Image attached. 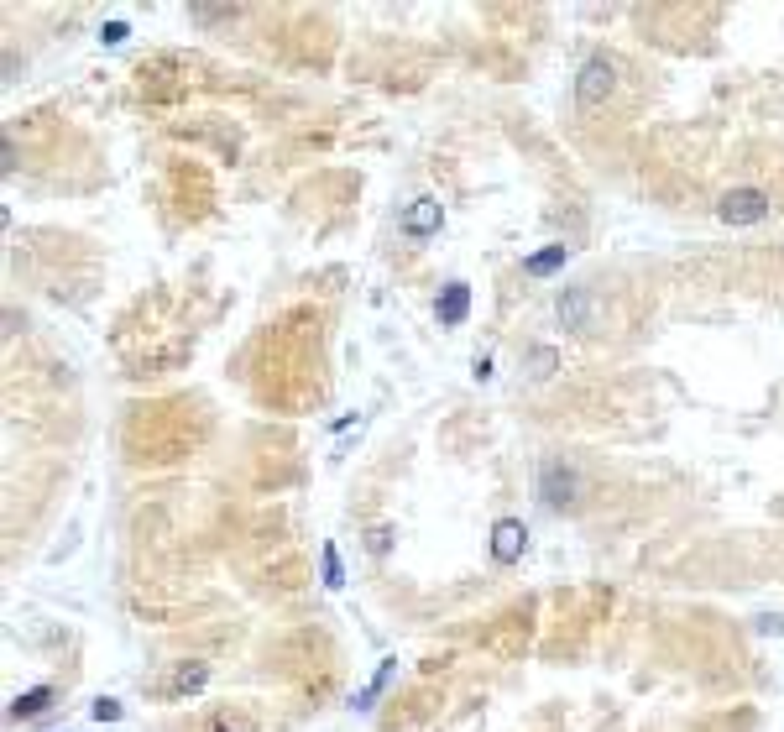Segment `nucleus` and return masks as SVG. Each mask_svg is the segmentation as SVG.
<instances>
[{
  "mask_svg": "<svg viewBox=\"0 0 784 732\" xmlns=\"http://www.w3.org/2000/svg\"><path fill=\"white\" fill-rule=\"evenodd\" d=\"M534 492H539V502H544L549 513H565V508L581 502L586 482H581V471H575L565 455H544L539 471H534Z\"/></svg>",
  "mask_w": 784,
  "mask_h": 732,
  "instance_id": "obj_1",
  "label": "nucleus"
},
{
  "mask_svg": "<svg viewBox=\"0 0 784 732\" xmlns=\"http://www.w3.org/2000/svg\"><path fill=\"white\" fill-rule=\"evenodd\" d=\"M617 89V58L612 53H591L581 68H575V105L596 110Z\"/></svg>",
  "mask_w": 784,
  "mask_h": 732,
  "instance_id": "obj_2",
  "label": "nucleus"
},
{
  "mask_svg": "<svg viewBox=\"0 0 784 732\" xmlns=\"http://www.w3.org/2000/svg\"><path fill=\"white\" fill-rule=\"evenodd\" d=\"M555 314H560V325L575 330V335H596V330H602V299H596V288H560Z\"/></svg>",
  "mask_w": 784,
  "mask_h": 732,
  "instance_id": "obj_3",
  "label": "nucleus"
},
{
  "mask_svg": "<svg viewBox=\"0 0 784 732\" xmlns=\"http://www.w3.org/2000/svg\"><path fill=\"white\" fill-rule=\"evenodd\" d=\"M774 210V199L764 189H732L717 199V220L722 225H758V220H769Z\"/></svg>",
  "mask_w": 784,
  "mask_h": 732,
  "instance_id": "obj_4",
  "label": "nucleus"
},
{
  "mask_svg": "<svg viewBox=\"0 0 784 732\" xmlns=\"http://www.w3.org/2000/svg\"><path fill=\"white\" fill-rule=\"evenodd\" d=\"M204 685H210V665H204V659H183V665H173V675L157 685V696L183 701V696H199Z\"/></svg>",
  "mask_w": 784,
  "mask_h": 732,
  "instance_id": "obj_5",
  "label": "nucleus"
},
{
  "mask_svg": "<svg viewBox=\"0 0 784 732\" xmlns=\"http://www.w3.org/2000/svg\"><path fill=\"white\" fill-rule=\"evenodd\" d=\"M523 549H528L523 518H497V523H492V560H497V565H518Z\"/></svg>",
  "mask_w": 784,
  "mask_h": 732,
  "instance_id": "obj_6",
  "label": "nucleus"
},
{
  "mask_svg": "<svg viewBox=\"0 0 784 732\" xmlns=\"http://www.w3.org/2000/svg\"><path fill=\"white\" fill-rule=\"evenodd\" d=\"M440 225H445V210H440V199H429V194L413 199L408 210H403V236L408 241H429Z\"/></svg>",
  "mask_w": 784,
  "mask_h": 732,
  "instance_id": "obj_7",
  "label": "nucleus"
},
{
  "mask_svg": "<svg viewBox=\"0 0 784 732\" xmlns=\"http://www.w3.org/2000/svg\"><path fill=\"white\" fill-rule=\"evenodd\" d=\"M466 314H471V283H445L440 299H434V319L445 330H455V325H466Z\"/></svg>",
  "mask_w": 784,
  "mask_h": 732,
  "instance_id": "obj_8",
  "label": "nucleus"
},
{
  "mask_svg": "<svg viewBox=\"0 0 784 732\" xmlns=\"http://www.w3.org/2000/svg\"><path fill=\"white\" fill-rule=\"evenodd\" d=\"M570 262V246L565 241H555V246H544V251H534V257L523 262V272L528 278H555V272Z\"/></svg>",
  "mask_w": 784,
  "mask_h": 732,
  "instance_id": "obj_9",
  "label": "nucleus"
},
{
  "mask_svg": "<svg viewBox=\"0 0 784 732\" xmlns=\"http://www.w3.org/2000/svg\"><path fill=\"white\" fill-rule=\"evenodd\" d=\"M53 706V685H32V691H21L16 701H11V722H32V717H42Z\"/></svg>",
  "mask_w": 784,
  "mask_h": 732,
  "instance_id": "obj_10",
  "label": "nucleus"
},
{
  "mask_svg": "<svg viewBox=\"0 0 784 732\" xmlns=\"http://www.w3.org/2000/svg\"><path fill=\"white\" fill-rule=\"evenodd\" d=\"M204 732H262L257 717L246 712V706H220V712L204 722Z\"/></svg>",
  "mask_w": 784,
  "mask_h": 732,
  "instance_id": "obj_11",
  "label": "nucleus"
},
{
  "mask_svg": "<svg viewBox=\"0 0 784 732\" xmlns=\"http://www.w3.org/2000/svg\"><path fill=\"white\" fill-rule=\"evenodd\" d=\"M523 372H528V382H555L560 351L555 346H534V351H528V361H523Z\"/></svg>",
  "mask_w": 784,
  "mask_h": 732,
  "instance_id": "obj_12",
  "label": "nucleus"
},
{
  "mask_svg": "<svg viewBox=\"0 0 784 732\" xmlns=\"http://www.w3.org/2000/svg\"><path fill=\"white\" fill-rule=\"evenodd\" d=\"M392 670H398V659H382V670H377V675H372V685H366V691L356 696V706H372V701H377V696L387 691V680H392Z\"/></svg>",
  "mask_w": 784,
  "mask_h": 732,
  "instance_id": "obj_13",
  "label": "nucleus"
},
{
  "mask_svg": "<svg viewBox=\"0 0 784 732\" xmlns=\"http://www.w3.org/2000/svg\"><path fill=\"white\" fill-rule=\"evenodd\" d=\"M319 565H325V586L340 591V586H345V570H340V549H335V544L319 549Z\"/></svg>",
  "mask_w": 784,
  "mask_h": 732,
  "instance_id": "obj_14",
  "label": "nucleus"
},
{
  "mask_svg": "<svg viewBox=\"0 0 784 732\" xmlns=\"http://www.w3.org/2000/svg\"><path fill=\"white\" fill-rule=\"evenodd\" d=\"M121 712H126V706L115 696H100L95 706H89V717H95V722H121Z\"/></svg>",
  "mask_w": 784,
  "mask_h": 732,
  "instance_id": "obj_15",
  "label": "nucleus"
},
{
  "mask_svg": "<svg viewBox=\"0 0 784 732\" xmlns=\"http://www.w3.org/2000/svg\"><path fill=\"white\" fill-rule=\"evenodd\" d=\"M387 544H392V529H387V523H377V529L366 534V549H372V555H387Z\"/></svg>",
  "mask_w": 784,
  "mask_h": 732,
  "instance_id": "obj_16",
  "label": "nucleus"
},
{
  "mask_svg": "<svg viewBox=\"0 0 784 732\" xmlns=\"http://www.w3.org/2000/svg\"><path fill=\"white\" fill-rule=\"evenodd\" d=\"M100 42H105V48H121V42H126V21H110V27H100Z\"/></svg>",
  "mask_w": 784,
  "mask_h": 732,
  "instance_id": "obj_17",
  "label": "nucleus"
}]
</instances>
